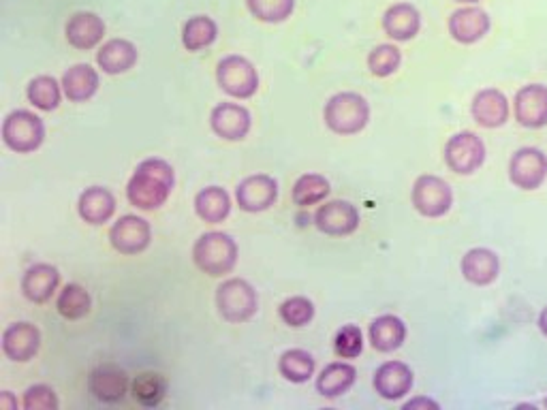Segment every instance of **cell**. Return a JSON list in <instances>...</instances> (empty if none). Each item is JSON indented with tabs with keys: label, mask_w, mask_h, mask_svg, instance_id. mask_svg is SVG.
<instances>
[{
	"label": "cell",
	"mask_w": 547,
	"mask_h": 410,
	"mask_svg": "<svg viewBox=\"0 0 547 410\" xmlns=\"http://www.w3.org/2000/svg\"><path fill=\"white\" fill-rule=\"evenodd\" d=\"M174 182V169L169 163L161 159H146L135 169L127 186V197L139 210H156L169 199Z\"/></svg>",
	"instance_id": "cell-1"
},
{
	"label": "cell",
	"mask_w": 547,
	"mask_h": 410,
	"mask_svg": "<svg viewBox=\"0 0 547 410\" xmlns=\"http://www.w3.org/2000/svg\"><path fill=\"white\" fill-rule=\"evenodd\" d=\"M193 261L203 274L225 276L238 263V244L223 231L203 233L193 246Z\"/></svg>",
	"instance_id": "cell-2"
},
{
	"label": "cell",
	"mask_w": 547,
	"mask_h": 410,
	"mask_svg": "<svg viewBox=\"0 0 547 410\" xmlns=\"http://www.w3.org/2000/svg\"><path fill=\"white\" fill-rule=\"evenodd\" d=\"M325 124L338 135H355L366 129L370 105L357 92H340L325 103Z\"/></svg>",
	"instance_id": "cell-3"
},
{
	"label": "cell",
	"mask_w": 547,
	"mask_h": 410,
	"mask_svg": "<svg viewBox=\"0 0 547 410\" xmlns=\"http://www.w3.org/2000/svg\"><path fill=\"white\" fill-rule=\"evenodd\" d=\"M216 306L225 321L244 323L248 319H253L259 308L257 291L242 278L225 280L223 285L216 289Z\"/></svg>",
	"instance_id": "cell-4"
},
{
	"label": "cell",
	"mask_w": 547,
	"mask_h": 410,
	"mask_svg": "<svg viewBox=\"0 0 547 410\" xmlns=\"http://www.w3.org/2000/svg\"><path fill=\"white\" fill-rule=\"evenodd\" d=\"M45 139V126L39 116L26 109L11 112L3 122V141L5 146L18 154L35 152Z\"/></svg>",
	"instance_id": "cell-5"
},
{
	"label": "cell",
	"mask_w": 547,
	"mask_h": 410,
	"mask_svg": "<svg viewBox=\"0 0 547 410\" xmlns=\"http://www.w3.org/2000/svg\"><path fill=\"white\" fill-rule=\"evenodd\" d=\"M216 80L229 97L236 99H250L259 88L257 69L244 56H225L216 67Z\"/></svg>",
	"instance_id": "cell-6"
},
{
	"label": "cell",
	"mask_w": 547,
	"mask_h": 410,
	"mask_svg": "<svg viewBox=\"0 0 547 410\" xmlns=\"http://www.w3.org/2000/svg\"><path fill=\"white\" fill-rule=\"evenodd\" d=\"M486 161V144L471 131L453 135L445 146V163L453 173L471 176Z\"/></svg>",
	"instance_id": "cell-7"
},
{
	"label": "cell",
	"mask_w": 547,
	"mask_h": 410,
	"mask_svg": "<svg viewBox=\"0 0 547 410\" xmlns=\"http://www.w3.org/2000/svg\"><path fill=\"white\" fill-rule=\"evenodd\" d=\"M413 205L426 218H441L453 205L449 184L439 176H419L413 184Z\"/></svg>",
	"instance_id": "cell-8"
},
{
	"label": "cell",
	"mask_w": 547,
	"mask_h": 410,
	"mask_svg": "<svg viewBox=\"0 0 547 410\" xmlns=\"http://www.w3.org/2000/svg\"><path fill=\"white\" fill-rule=\"evenodd\" d=\"M547 178V156L539 148H520L511 156L509 180L522 191H537Z\"/></svg>",
	"instance_id": "cell-9"
},
{
	"label": "cell",
	"mask_w": 547,
	"mask_h": 410,
	"mask_svg": "<svg viewBox=\"0 0 547 410\" xmlns=\"http://www.w3.org/2000/svg\"><path fill=\"white\" fill-rule=\"evenodd\" d=\"M152 229L148 220L127 214L122 216L118 223H114L109 231V242L120 252V255H139L150 246Z\"/></svg>",
	"instance_id": "cell-10"
},
{
	"label": "cell",
	"mask_w": 547,
	"mask_h": 410,
	"mask_svg": "<svg viewBox=\"0 0 547 410\" xmlns=\"http://www.w3.org/2000/svg\"><path fill=\"white\" fill-rule=\"evenodd\" d=\"M513 114L524 129L547 126V86L530 84L520 88L513 101Z\"/></svg>",
	"instance_id": "cell-11"
},
{
	"label": "cell",
	"mask_w": 547,
	"mask_h": 410,
	"mask_svg": "<svg viewBox=\"0 0 547 410\" xmlns=\"http://www.w3.org/2000/svg\"><path fill=\"white\" fill-rule=\"evenodd\" d=\"M315 225L325 235H351L359 227V212L349 201H330L321 205L315 214Z\"/></svg>",
	"instance_id": "cell-12"
},
{
	"label": "cell",
	"mask_w": 547,
	"mask_h": 410,
	"mask_svg": "<svg viewBox=\"0 0 547 410\" xmlns=\"http://www.w3.org/2000/svg\"><path fill=\"white\" fill-rule=\"evenodd\" d=\"M238 205L244 212H265L270 210L278 199V184L270 176H250L236 188Z\"/></svg>",
	"instance_id": "cell-13"
},
{
	"label": "cell",
	"mask_w": 547,
	"mask_h": 410,
	"mask_svg": "<svg viewBox=\"0 0 547 410\" xmlns=\"http://www.w3.org/2000/svg\"><path fill=\"white\" fill-rule=\"evenodd\" d=\"M490 15L479 7H462L451 13L449 35L462 45L477 43L490 33Z\"/></svg>",
	"instance_id": "cell-14"
},
{
	"label": "cell",
	"mask_w": 547,
	"mask_h": 410,
	"mask_svg": "<svg viewBox=\"0 0 547 410\" xmlns=\"http://www.w3.org/2000/svg\"><path fill=\"white\" fill-rule=\"evenodd\" d=\"M88 391L99 402H122L129 391V376L116 366H99L88 376Z\"/></svg>",
	"instance_id": "cell-15"
},
{
	"label": "cell",
	"mask_w": 547,
	"mask_h": 410,
	"mask_svg": "<svg viewBox=\"0 0 547 410\" xmlns=\"http://www.w3.org/2000/svg\"><path fill=\"white\" fill-rule=\"evenodd\" d=\"M471 112L475 122L483 129H498V126L507 124L511 109L503 92L496 88H486L475 94Z\"/></svg>",
	"instance_id": "cell-16"
},
{
	"label": "cell",
	"mask_w": 547,
	"mask_h": 410,
	"mask_svg": "<svg viewBox=\"0 0 547 410\" xmlns=\"http://www.w3.org/2000/svg\"><path fill=\"white\" fill-rule=\"evenodd\" d=\"M212 131L227 141H242L250 131L248 109L236 103H221L212 109Z\"/></svg>",
	"instance_id": "cell-17"
},
{
	"label": "cell",
	"mask_w": 547,
	"mask_h": 410,
	"mask_svg": "<svg viewBox=\"0 0 547 410\" xmlns=\"http://www.w3.org/2000/svg\"><path fill=\"white\" fill-rule=\"evenodd\" d=\"M41 346V334L33 323H13L3 331V353L11 361H30Z\"/></svg>",
	"instance_id": "cell-18"
},
{
	"label": "cell",
	"mask_w": 547,
	"mask_h": 410,
	"mask_svg": "<svg viewBox=\"0 0 547 410\" xmlns=\"http://www.w3.org/2000/svg\"><path fill=\"white\" fill-rule=\"evenodd\" d=\"M374 389L385 400H400L413 389V370L402 361H387L374 374Z\"/></svg>",
	"instance_id": "cell-19"
},
{
	"label": "cell",
	"mask_w": 547,
	"mask_h": 410,
	"mask_svg": "<svg viewBox=\"0 0 547 410\" xmlns=\"http://www.w3.org/2000/svg\"><path fill=\"white\" fill-rule=\"evenodd\" d=\"M462 276L477 287H488L498 278L500 261L498 255L490 248H473L468 250L460 263Z\"/></svg>",
	"instance_id": "cell-20"
},
{
	"label": "cell",
	"mask_w": 547,
	"mask_h": 410,
	"mask_svg": "<svg viewBox=\"0 0 547 410\" xmlns=\"http://www.w3.org/2000/svg\"><path fill=\"white\" fill-rule=\"evenodd\" d=\"M105 37V22L92 11H77L67 22V41L75 50H92Z\"/></svg>",
	"instance_id": "cell-21"
},
{
	"label": "cell",
	"mask_w": 547,
	"mask_h": 410,
	"mask_svg": "<svg viewBox=\"0 0 547 410\" xmlns=\"http://www.w3.org/2000/svg\"><path fill=\"white\" fill-rule=\"evenodd\" d=\"M60 285V274L54 265L37 263L28 267L22 278V293L35 304H45Z\"/></svg>",
	"instance_id": "cell-22"
},
{
	"label": "cell",
	"mask_w": 547,
	"mask_h": 410,
	"mask_svg": "<svg viewBox=\"0 0 547 410\" xmlns=\"http://www.w3.org/2000/svg\"><path fill=\"white\" fill-rule=\"evenodd\" d=\"M421 28V15L409 3H396L383 15V30L394 41H411Z\"/></svg>",
	"instance_id": "cell-23"
},
{
	"label": "cell",
	"mask_w": 547,
	"mask_h": 410,
	"mask_svg": "<svg viewBox=\"0 0 547 410\" xmlns=\"http://www.w3.org/2000/svg\"><path fill=\"white\" fill-rule=\"evenodd\" d=\"M137 47L127 39H109L97 52V65L107 75L127 73L137 62Z\"/></svg>",
	"instance_id": "cell-24"
},
{
	"label": "cell",
	"mask_w": 547,
	"mask_h": 410,
	"mask_svg": "<svg viewBox=\"0 0 547 410\" xmlns=\"http://www.w3.org/2000/svg\"><path fill=\"white\" fill-rule=\"evenodd\" d=\"M77 212L90 225H103L116 212L114 195L101 186L86 188L80 201H77Z\"/></svg>",
	"instance_id": "cell-25"
},
{
	"label": "cell",
	"mask_w": 547,
	"mask_h": 410,
	"mask_svg": "<svg viewBox=\"0 0 547 410\" xmlns=\"http://www.w3.org/2000/svg\"><path fill=\"white\" fill-rule=\"evenodd\" d=\"M62 90L73 103L88 101L99 90V73L90 65H75L62 75Z\"/></svg>",
	"instance_id": "cell-26"
},
{
	"label": "cell",
	"mask_w": 547,
	"mask_h": 410,
	"mask_svg": "<svg viewBox=\"0 0 547 410\" xmlns=\"http://www.w3.org/2000/svg\"><path fill=\"white\" fill-rule=\"evenodd\" d=\"M406 340V325L394 314H383L370 325V342L379 353L398 351Z\"/></svg>",
	"instance_id": "cell-27"
},
{
	"label": "cell",
	"mask_w": 547,
	"mask_h": 410,
	"mask_svg": "<svg viewBox=\"0 0 547 410\" xmlns=\"http://www.w3.org/2000/svg\"><path fill=\"white\" fill-rule=\"evenodd\" d=\"M195 212L201 220H206L210 225L223 223L231 212V199L225 188L208 186L199 191L195 197Z\"/></svg>",
	"instance_id": "cell-28"
},
{
	"label": "cell",
	"mask_w": 547,
	"mask_h": 410,
	"mask_svg": "<svg viewBox=\"0 0 547 410\" xmlns=\"http://www.w3.org/2000/svg\"><path fill=\"white\" fill-rule=\"evenodd\" d=\"M357 378V372L351 364L345 361H336V364L327 366L321 376L317 378V391L325 398H338L347 393Z\"/></svg>",
	"instance_id": "cell-29"
},
{
	"label": "cell",
	"mask_w": 547,
	"mask_h": 410,
	"mask_svg": "<svg viewBox=\"0 0 547 410\" xmlns=\"http://www.w3.org/2000/svg\"><path fill=\"white\" fill-rule=\"evenodd\" d=\"M218 37V26L208 15H195L182 28V45L189 52H201Z\"/></svg>",
	"instance_id": "cell-30"
},
{
	"label": "cell",
	"mask_w": 547,
	"mask_h": 410,
	"mask_svg": "<svg viewBox=\"0 0 547 410\" xmlns=\"http://www.w3.org/2000/svg\"><path fill=\"white\" fill-rule=\"evenodd\" d=\"M278 370L291 383H306L308 378L315 374V359H312L308 351L291 349L280 357Z\"/></svg>",
	"instance_id": "cell-31"
},
{
	"label": "cell",
	"mask_w": 547,
	"mask_h": 410,
	"mask_svg": "<svg viewBox=\"0 0 547 410\" xmlns=\"http://www.w3.org/2000/svg\"><path fill=\"white\" fill-rule=\"evenodd\" d=\"M90 306H92L90 293L82 285H67L60 291L58 302H56L58 312L69 321L84 319L90 312Z\"/></svg>",
	"instance_id": "cell-32"
},
{
	"label": "cell",
	"mask_w": 547,
	"mask_h": 410,
	"mask_svg": "<svg viewBox=\"0 0 547 410\" xmlns=\"http://www.w3.org/2000/svg\"><path fill=\"white\" fill-rule=\"evenodd\" d=\"M330 182H327L319 173H306V176L298 178L293 186V201L300 208H308V205L321 203L327 195H330Z\"/></svg>",
	"instance_id": "cell-33"
},
{
	"label": "cell",
	"mask_w": 547,
	"mask_h": 410,
	"mask_svg": "<svg viewBox=\"0 0 547 410\" xmlns=\"http://www.w3.org/2000/svg\"><path fill=\"white\" fill-rule=\"evenodd\" d=\"M167 393V383L161 374L144 372L133 381V398L142 406H159Z\"/></svg>",
	"instance_id": "cell-34"
},
{
	"label": "cell",
	"mask_w": 547,
	"mask_h": 410,
	"mask_svg": "<svg viewBox=\"0 0 547 410\" xmlns=\"http://www.w3.org/2000/svg\"><path fill=\"white\" fill-rule=\"evenodd\" d=\"M28 101L41 112H52L60 103V86L50 75H39L28 84Z\"/></svg>",
	"instance_id": "cell-35"
},
{
	"label": "cell",
	"mask_w": 547,
	"mask_h": 410,
	"mask_svg": "<svg viewBox=\"0 0 547 410\" xmlns=\"http://www.w3.org/2000/svg\"><path fill=\"white\" fill-rule=\"evenodd\" d=\"M246 7L257 20L268 24H280L291 18L295 0H246Z\"/></svg>",
	"instance_id": "cell-36"
},
{
	"label": "cell",
	"mask_w": 547,
	"mask_h": 410,
	"mask_svg": "<svg viewBox=\"0 0 547 410\" xmlns=\"http://www.w3.org/2000/svg\"><path fill=\"white\" fill-rule=\"evenodd\" d=\"M400 62H402V54H400L398 47L383 43V45L374 47V50L370 52L368 69L372 75H377V77H389L400 69Z\"/></svg>",
	"instance_id": "cell-37"
},
{
	"label": "cell",
	"mask_w": 547,
	"mask_h": 410,
	"mask_svg": "<svg viewBox=\"0 0 547 410\" xmlns=\"http://www.w3.org/2000/svg\"><path fill=\"white\" fill-rule=\"evenodd\" d=\"M280 319L291 327H304L315 319V306L306 297H291L280 306Z\"/></svg>",
	"instance_id": "cell-38"
},
{
	"label": "cell",
	"mask_w": 547,
	"mask_h": 410,
	"mask_svg": "<svg viewBox=\"0 0 547 410\" xmlns=\"http://www.w3.org/2000/svg\"><path fill=\"white\" fill-rule=\"evenodd\" d=\"M334 351L342 359H355V357H359V353L364 351L362 329H359L357 325H345V327H342L338 331V334H336Z\"/></svg>",
	"instance_id": "cell-39"
},
{
	"label": "cell",
	"mask_w": 547,
	"mask_h": 410,
	"mask_svg": "<svg viewBox=\"0 0 547 410\" xmlns=\"http://www.w3.org/2000/svg\"><path fill=\"white\" fill-rule=\"evenodd\" d=\"M58 406L60 404H58L56 393L48 385H35L24 393L26 410H56Z\"/></svg>",
	"instance_id": "cell-40"
},
{
	"label": "cell",
	"mask_w": 547,
	"mask_h": 410,
	"mask_svg": "<svg viewBox=\"0 0 547 410\" xmlns=\"http://www.w3.org/2000/svg\"><path fill=\"white\" fill-rule=\"evenodd\" d=\"M415 408H439V404L430 398H415L404 404V410H415Z\"/></svg>",
	"instance_id": "cell-41"
},
{
	"label": "cell",
	"mask_w": 547,
	"mask_h": 410,
	"mask_svg": "<svg viewBox=\"0 0 547 410\" xmlns=\"http://www.w3.org/2000/svg\"><path fill=\"white\" fill-rule=\"evenodd\" d=\"M0 408H3V410L18 408V400H13V396L9 391H3V396H0Z\"/></svg>",
	"instance_id": "cell-42"
},
{
	"label": "cell",
	"mask_w": 547,
	"mask_h": 410,
	"mask_svg": "<svg viewBox=\"0 0 547 410\" xmlns=\"http://www.w3.org/2000/svg\"><path fill=\"white\" fill-rule=\"evenodd\" d=\"M539 329H541V334L547 338V306L539 314Z\"/></svg>",
	"instance_id": "cell-43"
},
{
	"label": "cell",
	"mask_w": 547,
	"mask_h": 410,
	"mask_svg": "<svg viewBox=\"0 0 547 410\" xmlns=\"http://www.w3.org/2000/svg\"><path fill=\"white\" fill-rule=\"evenodd\" d=\"M460 3H468V5H473V3H479V0H460Z\"/></svg>",
	"instance_id": "cell-44"
},
{
	"label": "cell",
	"mask_w": 547,
	"mask_h": 410,
	"mask_svg": "<svg viewBox=\"0 0 547 410\" xmlns=\"http://www.w3.org/2000/svg\"><path fill=\"white\" fill-rule=\"evenodd\" d=\"M545 406H547V400H545Z\"/></svg>",
	"instance_id": "cell-45"
}]
</instances>
